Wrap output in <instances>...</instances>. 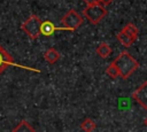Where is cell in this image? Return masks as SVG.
<instances>
[{
  "mask_svg": "<svg viewBox=\"0 0 147 132\" xmlns=\"http://www.w3.org/2000/svg\"><path fill=\"white\" fill-rule=\"evenodd\" d=\"M113 63L117 68L119 72V77H122L123 79H127L139 68V62L126 51L122 52L113 61Z\"/></svg>",
  "mask_w": 147,
  "mask_h": 132,
  "instance_id": "6da1fadb",
  "label": "cell"
},
{
  "mask_svg": "<svg viewBox=\"0 0 147 132\" xmlns=\"http://www.w3.org/2000/svg\"><path fill=\"white\" fill-rule=\"evenodd\" d=\"M62 26H57L59 30H68V31H75L83 24V17L75 10L70 9L61 20Z\"/></svg>",
  "mask_w": 147,
  "mask_h": 132,
  "instance_id": "7a4b0ae2",
  "label": "cell"
},
{
  "mask_svg": "<svg viewBox=\"0 0 147 132\" xmlns=\"http://www.w3.org/2000/svg\"><path fill=\"white\" fill-rule=\"evenodd\" d=\"M84 15L85 17L88 20V22L93 25H96L99 24L103 17L107 15V9L105 8L103 5L101 3H96V5H91V6H87L85 9H84Z\"/></svg>",
  "mask_w": 147,
  "mask_h": 132,
  "instance_id": "3957f363",
  "label": "cell"
},
{
  "mask_svg": "<svg viewBox=\"0 0 147 132\" xmlns=\"http://www.w3.org/2000/svg\"><path fill=\"white\" fill-rule=\"evenodd\" d=\"M41 20L37 15H31L28 17V20L21 25V29L31 38V39H37L40 36V25H41Z\"/></svg>",
  "mask_w": 147,
  "mask_h": 132,
  "instance_id": "277c9868",
  "label": "cell"
},
{
  "mask_svg": "<svg viewBox=\"0 0 147 132\" xmlns=\"http://www.w3.org/2000/svg\"><path fill=\"white\" fill-rule=\"evenodd\" d=\"M132 98L136 102H138L144 109H147V80L144 81L133 93Z\"/></svg>",
  "mask_w": 147,
  "mask_h": 132,
  "instance_id": "5b68a950",
  "label": "cell"
},
{
  "mask_svg": "<svg viewBox=\"0 0 147 132\" xmlns=\"http://www.w3.org/2000/svg\"><path fill=\"white\" fill-rule=\"evenodd\" d=\"M9 65H17V64H15L13 57L3 49V48L1 47V45H0V75H1Z\"/></svg>",
  "mask_w": 147,
  "mask_h": 132,
  "instance_id": "8992f818",
  "label": "cell"
},
{
  "mask_svg": "<svg viewBox=\"0 0 147 132\" xmlns=\"http://www.w3.org/2000/svg\"><path fill=\"white\" fill-rule=\"evenodd\" d=\"M57 30H59L57 26H55L51 21H44V22H41V25H40V34H42L45 37H49V36H52Z\"/></svg>",
  "mask_w": 147,
  "mask_h": 132,
  "instance_id": "52a82bcc",
  "label": "cell"
},
{
  "mask_svg": "<svg viewBox=\"0 0 147 132\" xmlns=\"http://www.w3.org/2000/svg\"><path fill=\"white\" fill-rule=\"evenodd\" d=\"M122 32L125 33L127 37H130L133 41L137 40L138 34H139V30H138V28H137L133 23H127V24L122 29Z\"/></svg>",
  "mask_w": 147,
  "mask_h": 132,
  "instance_id": "ba28073f",
  "label": "cell"
},
{
  "mask_svg": "<svg viewBox=\"0 0 147 132\" xmlns=\"http://www.w3.org/2000/svg\"><path fill=\"white\" fill-rule=\"evenodd\" d=\"M44 59L49 63V64H54L60 60V53L55 49V48H48L45 53H44Z\"/></svg>",
  "mask_w": 147,
  "mask_h": 132,
  "instance_id": "9c48e42d",
  "label": "cell"
},
{
  "mask_svg": "<svg viewBox=\"0 0 147 132\" xmlns=\"http://www.w3.org/2000/svg\"><path fill=\"white\" fill-rule=\"evenodd\" d=\"M96 54L102 57V59H107L110 56L111 54V47L107 44V42H101L98 47H96Z\"/></svg>",
  "mask_w": 147,
  "mask_h": 132,
  "instance_id": "30bf717a",
  "label": "cell"
},
{
  "mask_svg": "<svg viewBox=\"0 0 147 132\" xmlns=\"http://www.w3.org/2000/svg\"><path fill=\"white\" fill-rule=\"evenodd\" d=\"M13 132H36V130L32 127V125L26 122V121H22L20 122L13 130Z\"/></svg>",
  "mask_w": 147,
  "mask_h": 132,
  "instance_id": "8fae6325",
  "label": "cell"
},
{
  "mask_svg": "<svg viewBox=\"0 0 147 132\" xmlns=\"http://www.w3.org/2000/svg\"><path fill=\"white\" fill-rule=\"evenodd\" d=\"M80 127H82V130L84 132H93L96 129V124H95V122L92 118H85L82 122Z\"/></svg>",
  "mask_w": 147,
  "mask_h": 132,
  "instance_id": "7c38bea8",
  "label": "cell"
},
{
  "mask_svg": "<svg viewBox=\"0 0 147 132\" xmlns=\"http://www.w3.org/2000/svg\"><path fill=\"white\" fill-rule=\"evenodd\" d=\"M116 38H117V40H118L123 46H125V47H130V46L134 42L130 37H127V36H126L125 33H123L122 31L116 34Z\"/></svg>",
  "mask_w": 147,
  "mask_h": 132,
  "instance_id": "4fadbf2b",
  "label": "cell"
},
{
  "mask_svg": "<svg viewBox=\"0 0 147 132\" xmlns=\"http://www.w3.org/2000/svg\"><path fill=\"white\" fill-rule=\"evenodd\" d=\"M106 73H107V76H109L111 79H115V78L119 77V72H118L117 68L115 67V64H114L113 62L107 67V69H106Z\"/></svg>",
  "mask_w": 147,
  "mask_h": 132,
  "instance_id": "5bb4252c",
  "label": "cell"
},
{
  "mask_svg": "<svg viewBox=\"0 0 147 132\" xmlns=\"http://www.w3.org/2000/svg\"><path fill=\"white\" fill-rule=\"evenodd\" d=\"M87 6L91 5H96V3H101V0H83Z\"/></svg>",
  "mask_w": 147,
  "mask_h": 132,
  "instance_id": "9a60e30c",
  "label": "cell"
},
{
  "mask_svg": "<svg viewBox=\"0 0 147 132\" xmlns=\"http://www.w3.org/2000/svg\"><path fill=\"white\" fill-rule=\"evenodd\" d=\"M111 1H113V0H101V5H103V6H107V5H109Z\"/></svg>",
  "mask_w": 147,
  "mask_h": 132,
  "instance_id": "2e32d148",
  "label": "cell"
},
{
  "mask_svg": "<svg viewBox=\"0 0 147 132\" xmlns=\"http://www.w3.org/2000/svg\"><path fill=\"white\" fill-rule=\"evenodd\" d=\"M144 124H145V125H146V126H147V117H146V118H145V121H144Z\"/></svg>",
  "mask_w": 147,
  "mask_h": 132,
  "instance_id": "e0dca14e",
  "label": "cell"
}]
</instances>
